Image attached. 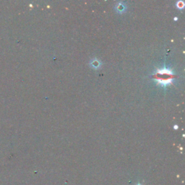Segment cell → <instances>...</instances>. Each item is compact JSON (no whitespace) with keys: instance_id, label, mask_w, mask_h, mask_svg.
<instances>
[{"instance_id":"cell-1","label":"cell","mask_w":185,"mask_h":185,"mask_svg":"<svg viewBox=\"0 0 185 185\" xmlns=\"http://www.w3.org/2000/svg\"><path fill=\"white\" fill-rule=\"evenodd\" d=\"M137 185H142V184H137Z\"/></svg>"}]
</instances>
